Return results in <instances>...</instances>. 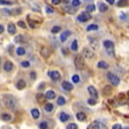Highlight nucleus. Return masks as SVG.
<instances>
[{"instance_id": "obj_31", "label": "nucleus", "mask_w": 129, "mask_h": 129, "mask_svg": "<svg viewBox=\"0 0 129 129\" xmlns=\"http://www.w3.org/2000/svg\"><path fill=\"white\" fill-rule=\"evenodd\" d=\"M66 104V99H64L62 96H60V97H58V105L59 106H62V105H64Z\"/></svg>"}, {"instance_id": "obj_27", "label": "nucleus", "mask_w": 129, "mask_h": 129, "mask_svg": "<svg viewBox=\"0 0 129 129\" xmlns=\"http://www.w3.org/2000/svg\"><path fill=\"white\" fill-rule=\"evenodd\" d=\"M86 30L88 31H96V30H98V25L97 24H90L86 27Z\"/></svg>"}, {"instance_id": "obj_9", "label": "nucleus", "mask_w": 129, "mask_h": 129, "mask_svg": "<svg viewBox=\"0 0 129 129\" xmlns=\"http://www.w3.org/2000/svg\"><path fill=\"white\" fill-rule=\"evenodd\" d=\"M88 92L93 99H97V98H98V91H97V89L94 88V86L89 85L88 86Z\"/></svg>"}, {"instance_id": "obj_29", "label": "nucleus", "mask_w": 129, "mask_h": 129, "mask_svg": "<svg viewBox=\"0 0 129 129\" xmlns=\"http://www.w3.org/2000/svg\"><path fill=\"white\" fill-rule=\"evenodd\" d=\"M38 127H39V129H50V126H48V123L46 122V121H43V122H40Z\"/></svg>"}, {"instance_id": "obj_26", "label": "nucleus", "mask_w": 129, "mask_h": 129, "mask_svg": "<svg viewBox=\"0 0 129 129\" xmlns=\"http://www.w3.org/2000/svg\"><path fill=\"white\" fill-rule=\"evenodd\" d=\"M40 54L44 56V58H47L48 55H50V51H48V48L46 47H43L42 50H40Z\"/></svg>"}, {"instance_id": "obj_3", "label": "nucleus", "mask_w": 129, "mask_h": 129, "mask_svg": "<svg viewBox=\"0 0 129 129\" xmlns=\"http://www.w3.org/2000/svg\"><path fill=\"white\" fill-rule=\"evenodd\" d=\"M104 47L106 48L107 53H110L111 55H114V44L111 40H104Z\"/></svg>"}, {"instance_id": "obj_10", "label": "nucleus", "mask_w": 129, "mask_h": 129, "mask_svg": "<svg viewBox=\"0 0 129 129\" xmlns=\"http://www.w3.org/2000/svg\"><path fill=\"white\" fill-rule=\"evenodd\" d=\"M3 67H4V70H5V72L9 73V72H12V70H13L14 64H13V62H12V61L7 60V61L4 62V66H3Z\"/></svg>"}, {"instance_id": "obj_35", "label": "nucleus", "mask_w": 129, "mask_h": 129, "mask_svg": "<svg viewBox=\"0 0 129 129\" xmlns=\"http://www.w3.org/2000/svg\"><path fill=\"white\" fill-rule=\"evenodd\" d=\"M94 9H96V7H94V5H92V4L86 7V12H90V13H91V12H94Z\"/></svg>"}, {"instance_id": "obj_21", "label": "nucleus", "mask_w": 129, "mask_h": 129, "mask_svg": "<svg viewBox=\"0 0 129 129\" xmlns=\"http://www.w3.org/2000/svg\"><path fill=\"white\" fill-rule=\"evenodd\" d=\"M97 66H98V68H100V69H107L108 68V63L106 61H99L97 63Z\"/></svg>"}, {"instance_id": "obj_34", "label": "nucleus", "mask_w": 129, "mask_h": 129, "mask_svg": "<svg viewBox=\"0 0 129 129\" xmlns=\"http://www.w3.org/2000/svg\"><path fill=\"white\" fill-rule=\"evenodd\" d=\"M81 5V1L80 0H72V6L73 7H78V6Z\"/></svg>"}, {"instance_id": "obj_39", "label": "nucleus", "mask_w": 129, "mask_h": 129, "mask_svg": "<svg viewBox=\"0 0 129 129\" xmlns=\"http://www.w3.org/2000/svg\"><path fill=\"white\" fill-rule=\"evenodd\" d=\"M21 66L23 68H29L30 67V62L29 61H22L21 62Z\"/></svg>"}, {"instance_id": "obj_48", "label": "nucleus", "mask_w": 129, "mask_h": 129, "mask_svg": "<svg viewBox=\"0 0 129 129\" xmlns=\"http://www.w3.org/2000/svg\"><path fill=\"white\" fill-rule=\"evenodd\" d=\"M106 1H107L110 5H114V4H115V0H106Z\"/></svg>"}, {"instance_id": "obj_12", "label": "nucleus", "mask_w": 129, "mask_h": 129, "mask_svg": "<svg viewBox=\"0 0 129 129\" xmlns=\"http://www.w3.org/2000/svg\"><path fill=\"white\" fill-rule=\"evenodd\" d=\"M62 88L66 90V91H72L73 90V84L70 83V82H67V81H64V82H62Z\"/></svg>"}, {"instance_id": "obj_19", "label": "nucleus", "mask_w": 129, "mask_h": 129, "mask_svg": "<svg viewBox=\"0 0 129 129\" xmlns=\"http://www.w3.org/2000/svg\"><path fill=\"white\" fill-rule=\"evenodd\" d=\"M44 110H45L47 113L53 112V111H54V106H53V104H51V103H47V104H46L45 106H44Z\"/></svg>"}, {"instance_id": "obj_1", "label": "nucleus", "mask_w": 129, "mask_h": 129, "mask_svg": "<svg viewBox=\"0 0 129 129\" xmlns=\"http://www.w3.org/2000/svg\"><path fill=\"white\" fill-rule=\"evenodd\" d=\"M4 102H5L6 107L9 108L11 111H14L16 107V98L12 94H5L4 96Z\"/></svg>"}, {"instance_id": "obj_41", "label": "nucleus", "mask_w": 129, "mask_h": 129, "mask_svg": "<svg viewBox=\"0 0 129 129\" xmlns=\"http://www.w3.org/2000/svg\"><path fill=\"white\" fill-rule=\"evenodd\" d=\"M17 25H19L20 28H22V29H25V28H27V25H25V23H24L23 21H19L17 22Z\"/></svg>"}, {"instance_id": "obj_42", "label": "nucleus", "mask_w": 129, "mask_h": 129, "mask_svg": "<svg viewBox=\"0 0 129 129\" xmlns=\"http://www.w3.org/2000/svg\"><path fill=\"white\" fill-rule=\"evenodd\" d=\"M88 104L89 105H96L97 102H96V99H93V98H89V99H88Z\"/></svg>"}, {"instance_id": "obj_46", "label": "nucleus", "mask_w": 129, "mask_h": 129, "mask_svg": "<svg viewBox=\"0 0 129 129\" xmlns=\"http://www.w3.org/2000/svg\"><path fill=\"white\" fill-rule=\"evenodd\" d=\"M112 129H122V127H121V124L115 123V124H114V126L112 127Z\"/></svg>"}, {"instance_id": "obj_50", "label": "nucleus", "mask_w": 129, "mask_h": 129, "mask_svg": "<svg viewBox=\"0 0 129 129\" xmlns=\"http://www.w3.org/2000/svg\"><path fill=\"white\" fill-rule=\"evenodd\" d=\"M4 30H5V28H4V25H1V24H0V35H1V34H3V32H4Z\"/></svg>"}, {"instance_id": "obj_47", "label": "nucleus", "mask_w": 129, "mask_h": 129, "mask_svg": "<svg viewBox=\"0 0 129 129\" xmlns=\"http://www.w3.org/2000/svg\"><path fill=\"white\" fill-rule=\"evenodd\" d=\"M51 3L53 4V5H59V4L61 3V0H52Z\"/></svg>"}, {"instance_id": "obj_49", "label": "nucleus", "mask_w": 129, "mask_h": 129, "mask_svg": "<svg viewBox=\"0 0 129 129\" xmlns=\"http://www.w3.org/2000/svg\"><path fill=\"white\" fill-rule=\"evenodd\" d=\"M29 23H30V27H31V28H35V27H36V24L34 23L32 21H30V20H29Z\"/></svg>"}, {"instance_id": "obj_53", "label": "nucleus", "mask_w": 129, "mask_h": 129, "mask_svg": "<svg viewBox=\"0 0 129 129\" xmlns=\"http://www.w3.org/2000/svg\"><path fill=\"white\" fill-rule=\"evenodd\" d=\"M7 129H11V128H7Z\"/></svg>"}, {"instance_id": "obj_23", "label": "nucleus", "mask_w": 129, "mask_h": 129, "mask_svg": "<svg viewBox=\"0 0 129 129\" xmlns=\"http://www.w3.org/2000/svg\"><path fill=\"white\" fill-rule=\"evenodd\" d=\"M89 42H90V44H91V46L93 48H97L98 46H99V43H98V42H97V40L94 39L93 37H90V38H89Z\"/></svg>"}, {"instance_id": "obj_15", "label": "nucleus", "mask_w": 129, "mask_h": 129, "mask_svg": "<svg viewBox=\"0 0 129 129\" xmlns=\"http://www.w3.org/2000/svg\"><path fill=\"white\" fill-rule=\"evenodd\" d=\"M98 9H99L100 13H105V12H107L108 6L106 5V4H104V3H99L98 4Z\"/></svg>"}, {"instance_id": "obj_37", "label": "nucleus", "mask_w": 129, "mask_h": 129, "mask_svg": "<svg viewBox=\"0 0 129 129\" xmlns=\"http://www.w3.org/2000/svg\"><path fill=\"white\" fill-rule=\"evenodd\" d=\"M72 81H73V83H78V82H80V76H78V75H74L72 77Z\"/></svg>"}, {"instance_id": "obj_11", "label": "nucleus", "mask_w": 129, "mask_h": 129, "mask_svg": "<svg viewBox=\"0 0 129 129\" xmlns=\"http://www.w3.org/2000/svg\"><path fill=\"white\" fill-rule=\"evenodd\" d=\"M70 35H72V32H70L69 30H64V31L61 34V36H60V40L63 43V42H66V40L68 39V37H69Z\"/></svg>"}, {"instance_id": "obj_45", "label": "nucleus", "mask_w": 129, "mask_h": 129, "mask_svg": "<svg viewBox=\"0 0 129 129\" xmlns=\"http://www.w3.org/2000/svg\"><path fill=\"white\" fill-rule=\"evenodd\" d=\"M36 77H37L36 72H31V73H30V78H31V80H36Z\"/></svg>"}, {"instance_id": "obj_44", "label": "nucleus", "mask_w": 129, "mask_h": 129, "mask_svg": "<svg viewBox=\"0 0 129 129\" xmlns=\"http://www.w3.org/2000/svg\"><path fill=\"white\" fill-rule=\"evenodd\" d=\"M46 12L48 14H52V13H54V9L52 7H50V6H46Z\"/></svg>"}, {"instance_id": "obj_24", "label": "nucleus", "mask_w": 129, "mask_h": 129, "mask_svg": "<svg viewBox=\"0 0 129 129\" xmlns=\"http://www.w3.org/2000/svg\"><path fill=\"white\" fill-rule=\"evenodd\" d=\"M30 112H31V116L34 119H38V118H39L40 114H39V111H38L37 108H32Z\"/></svg>"}, {"instance_id": "obj_7", "label": "nucleus", "mask_w": 129, "mask_h": 129, "mask_svg": "<svg viewBox=\"0 0 129 129\" xmlns=\"http://www.w3.org/2000/svg\"><path fill=\"white\" fill-rule=\"evenodd\" d=\"M90 19H91V15H90L89 12H82L77 17V20L80 22H88Z\"/></svg>"}, {"instance_id": "obj_28", "label": "nucleus", "mask_w": 129, "mask_h": 129, "mask_svg": "<svg viewBox=\"0 0 129 129\" xmlns=\"http://www.w3.org/2000/svg\"><path fill=\"white\" fill-rule=\"evenodd\" d=\"M70 48H72V51H74V52H76L77 51V48H78V45H77V40H73V43H72V45H70Z\"/></svg>"}, {"instance_id": "obj_54", "label": "nucleus", "mask_w": 129, "mask_h": 129, "mask_svg": "<svg viewBox=\"0 0 129 129\" xmlns=\"http://www.w3.org/2000/svg\"><path fill=\"white\" fill-rule=\"evenodd\" d=\"M85 1H88V0H85Z\"/></svg>"}, {"instance_id": "obj_17", "label": "nucleus", "mask_w": 129, "mask_h": 129, "mask_svg": "<svg viewBox=\"0 0 129 129\" xmlns=\"http://www.w3.org/2000/svg\"><path fill=\"white\" fill-rule=\"evenodd\" d=\"M45 98L46 99H54V98H55V92H54L53 90H48L45 94Z\"/></svg>"}, {"instance_id": "obj_43", "label": "nucleus", "mask_w": 129, "mask_h": 129, "mask_svg": "<svg viewBox=\"0 0 129 129\" xmlns=\"http://www.w3.org/2000/svg\"><path fill=\"white\" fill-rule=\"evenodd\" d=\"M64 9H66L68 13H70V14H74V13H75V9H74V8H72V7H66Z\"/></svg>"}, {"instance_id": "obj_22", "label": "nucleus", "mask_w": 129, "mask_h": 129, "mask_svg": "<svg viewBox=\"0 0 129 129\" xmlns=\"http://www.w3.org/2000/svg\"><path fill=\"white\" fill-rule=\"evenodd\" d=\"M36 99H37L38 103H43L44 100L46 99L45 96H44V93H42V92H38L37 94H36Z\"/></svg>"}, {"instance_id": "obj_8", "label": "nucleus", "mask_w": 129, "mask_h": 129, "mask_svg": "<svg viewBox=\"0 0 129 129\" xmlns=\"http://www.w3.org/2000/svg\"><path fill=\"white\" fill-rule=\"evenodd\" d=\"M48 76L51 77L52 81H59L61 75H60V73L58 70H51V72H48Z\"/></svg>"}, {"instance_id": "obj_4", "label": "nucleus", "mask_w": 129, "mask_h": 129, "mask_svg": "<svg viewBox=\"0 0 129 129\" xmlns=\"http://www.w3.org/2000/svg\"><path fill=\"white\" fill-rule=\"evenodd\" d=\"M88 129H107V127L99 121H93L88 126Z\"/></svg>"}, {"instance_id": "obj_14", "label": "nucleus", "mask_w": 129, "mask_h": 129, "mask_svg": "<svg viewBox=\"0 0 129 129\" xmlns=\"http://www.w3.org/2000/svg\"><path fill=\"white\" fill-rule=\"evenodd\" d=\"M7 30H8V32H9L11 35H15V34H16L15 24H14V23H9V24H8V27H7Z\"/></svg>"}, {"instance_id": "obj_5", "label": "nucleus", "mask_w": 129, "mask_h": 129, "mask_svg": "<svg viewBox=\"0 0 129 129\" xmlns=\"http://www.w3.org/2000/svg\"><path fill=\"white\" fill-rule=\"evenodd\" d=\"M107 78L113 85H119L120 84V78L115 74H113V73H107Z\"/></svg>"}, {"instance_id": "obj_36", "label": "nucleus", "mask_w": 129, "mask_h": 129, "mask_svg": "<svg viewBox=\"0 0 129 129\" xmlns=\"http://www.w3.org/2000/svg\"><path fill=\"white\" fill-rule=\"evenodd\" d=\"M77 124L76 123H69L67 127H66V129H77Z\"/></svg>"}, {"instance_id": "obj_30", "label": "nucleus", "mask_w": 129, "mask_h": 129, "mask_svg": "<svg viewBox=\"0 0 129 129\" xmlns=\"http://www.w3.org/2000/svg\"><path fill=\"white\" fill-rule=\"evenodd\" d=\"M16 54H17V55H24V54H25V48L17 47L16 48Z\"/></svg>"}, {"instance_id": "obj_33", "label": "nucleus", "mask_w": 129, "mask_h": 129, "mask_svg": "<svg viewBox=\"0 0 129 129\" xmlns=\"http://www.w3.org/2000/svg\"><path fill=\"white\" fill-rule=\"evenodd\" d=\"M127 5H128V1H127V0H119V3H118L119 7H123V6H127Z\"/></svg>"}, {"instance_id": "obj_38", "label": "nucleus", "mask_w": 129, "mask_h": 129, "mask_svg": "<svg viewBox=\"0 0 129 129\" xmlns=\"http://www.w3.org/2000/svg\"><path fill=\"white\" fill-rule=\"evenodd\" d=\"M0 5H13V3L9 0H0Z\"/></svg>"}, {"instance_id": "obj_6", "label": "nucleus", "mask_w": 129, "mask_h": 129, "mask_svg": "<svg viewBox=\"0 0 129 129\" xmlns=\"http://www.w3.org/2000/svg\"><path fill=\"white\" fill-rule=\"evenodd\" d=\"M82 56H83V58H85V59H92V58L94 56V52L92 51L91 48L85 47V48H83V52H82Z\"/></svg>"}, {"instance_id": "obj_40", "label": "nucleus", "mask_w": 129, "mask_h": 129, "mask_svg": "<svg viewBox=\"0 0 129 129\" xmlns=\"http://www.w3.org/2000/svg\"><path fill=\"white\" fill-rule=\"evenodd\" d=\"M15 42L16 43H21V42H23V36L22 35H19L15 37Z\"/></svg>"}, {"instance_id": "obj_16", "label": "nucleus", "mask_w": 129, "mask_h": 129, "mask_svg": "<svg viewBox=\"0 0 129 129\" xmlns=\"http://www.w3.org/2000/svg\"><path fill=\"white\" fill-rule=\"evenodd\" d=\"M25 85H27V83H25V81H24V80H19L17 82H16V88L19 89V90L24 89V88H25Z\"/></svg>"}, {"instance_id": "obj_25", "label": "nucleus", "mask_w": 129, "mask_h": 129, "mask_svg": "<svg viewBox=\"0 0 129 129\" xmlns=\"http://www.w3.org/2000/svg\"><path fill=\"white\" fill-rule=\"evenodd\" d=\"M0 118H1L3 121H11L12 120V115L11 114H7V113H3Z\"/></svg>"}, {"instance_id": "obj_20", "label": "nucleus", "mask_w": 129, "mask_h": 129, "mask_svg": "<svg viewBox=\"0 0 129 129\" xmlns=\"http://www.w3.org/2000/svg\"><path fill=\"white\" fill-rule=\"evenodd\" d=\"M76 118H77V120H80V121H85L86 120L85 113H83V112H77V114H76Z\"/></svg>"}, {"instance_id": "obj_52", "label": "nucleus", "mask_w": 129, "mask_h": 129, "mask_svg": "<svg viewBox=\"0 0 129 129\" xmlns=\"http://www.w3.org/2000/svg\"><path fill=\"white\" fill-rule=\"evenodd\" d=\"M4 12H5V14H11V11H8V9H5Z\"/></svg>"}, {"instance_id": "obj_13", "label": "nucleus", "mask_w": 129, "mask_h": 129, "mask_svg": "<svg viewBox=\"0 0 129 129\" xmlns=\"http://www.w3.org/2000/svg\"><path fill=\"white\" fill-rule=\"evenodd\" d=\"M70 118H72V116H70L69 114H67V113H64V112L60 113V121H61V122H66V121L70 120Z\"/></svg>"}, {"instance_id": "obj_32", "label": "nucleus", "mask_w": 129, "mask_h": 129, "mask_svg": "<svg viewBox=\"0 0 129 129\" xmlns=\"http://www.w3.org/2000/svg\"><path fill=\"white\" fill-rule=\"evenodd\" d=\"M60 30H61V27H59V25H55V27H53L51 29V32H52V34H58Z\"/></svg>"}, {"instance_id": "obj_18", "label": "nucleus", "mask_w": 129, "mask_h": 129, "mask_svg": "<svg viewBox=\"0 0 129 129\" xmlns=\"http://www.w3.org/2000/svg\"><path fill=\"white\" fill-rule=\"evenodd\" d=\"M112 92H113V89H112V86H110V85H106L103 89V93H104L105 96H108V94H111Z\"/></svg>"}, {"instance_id": "obj_2", "label": "nucleus", "mask_w": 129, "mask_h": 129, "mask_svg": "<svg viewBox=\"0 0 129 129\" xmlns=\"http://www.w3.org/2000/svg\"><path fill=\"white\" fill-rule=\"evenodd\" d=\"M74 63L77 69H83L85 67V62H84V58L82 55H76L74 59Z\"/></svg>"}, {"instance_id": "obj_51", "label": "nucleus", "mask_w": 129, "mask_h": 129, "mask_svg": "<svg viewBox=\"0 0 129 129\" xmlns=\"http://www.w3.org/2000/svg\"><path fill=\"white\" fill-rule=\"evenodd\" d=\"M43 88H45V84H44V83H42V84H40V85H39V89H43Z\"/></svg>"}]
</instances>
